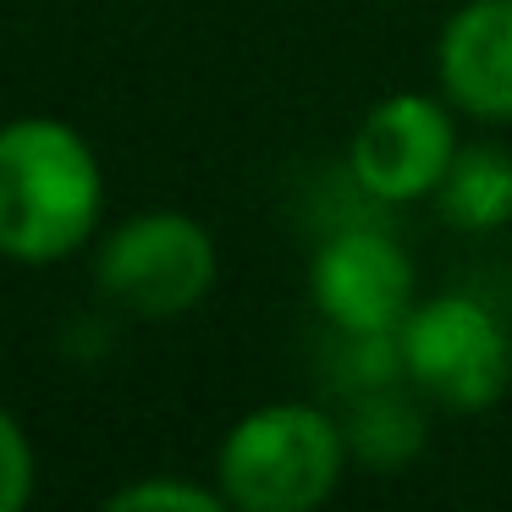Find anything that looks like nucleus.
Wrapping results in <instances>:
<instances>
[{"mask_svg":"<svg viewBox=\"0 0 512 512\" xmlns=\"http://www.w3.org/2000/svg\"><path fill=\"white\" fill-rule=\"evenodd\" d=\"M105 177L78 127L17 116L0 127V259L56 265L100 226Z\"/></svg>","mask_w":512,"mask_h":512,"instance_id":"f257e3e1","label":"nucleus"},{"mask_svg":"<svg viewBox=\"0 0 512 512\" xmlns=\"http://www.w3.org/2000/svg\"><path fill=\"white\" fill-rule=\"evenodd\" d=\"M347 435L309 402H270L226 430L215 479L243 512H309L347 468Z\"/></svg>","mask_w":512,"mask_h":512,"instance_id":"f03ea898","label":"nucleus"},{"mask_svg":"<svg viewBox=\"0 0 512 512\" xmlns=\"http://www.w3.org/2000/svg\"><path fill=\"white\" fill-rule=\"evenodd\" d=\"M397 364L413 386L457 413H479L507 391L512 336L501 320L468 292H441L408 309L397 325Z\"/></svg>","mask_w":512,"mask_h":512,"instance_id":"7ed1b4c3","label":"nucleus"},{"mask_svg":"<svg viewBox=\"0 0 512 512\" xmlns=\"http://www.w3.org/2000/svg\"><path fill=\"white\" fill-rule=\"evenodd\" d=\"M105 298L144 320H171L210 298L215 237L182 210H149L122 221L94 259Z\"/></svg>","mask_w":512,"mask_h":512,"instance_id":"20e7f679","label":"nucleus"},{"mask_svg":"<svg viewBox=\"0 0 512 512\" xmlns=\"http://www.w3.org/2000/svg\"><path fill=\"white\" fill-rule=\"evenodd\" d=\"M446 105L430 94H391L358 122L347 166L369 199L408 204L441 188L446 166L457 160V133Z\"/></svg>","mask_w":512,"mask_h":512,"instance_id":"39448f33","label":"nucleus"},{"mask_svg":"<svg viewBox=\"0 0 512 512\" xmlns=\"http://www.w3.org/2000/svg\"><path fill=\"white\" fill-rule=\"evenodd\" d=\"M309 292L314 309L353 342H375L391 336L413 309V265L386 232H336L331 243H320L309 265Z\"/></svg>","mask_w":512,"mask_h":512,"instance_id":"423d86ee","label":"nucleus"},{"mask_svg":"<svg viewBox=\"0 0 512 512\" xmlns=\"http://www.w3.org/2000/svg\"><path fill=\"white\" fill-rule=\"evenodd\" d=\"M435 72L457 111L512 122V0H468L446 17Z\"/></svg>","mask_w":512,"mask_h":512,"instance_id":"0eeeda50","label":"nucleus"},{"mask_svg":"<svg viewBox=\"0 0 512 512\" xmlns=\"http://www.w3.org/2000/svg\"><path fill=\"white\" fill-rule=\"evenodd\" d=\"M435 210L457 232H496L512 221V155L507 149H457L435 188Z\"/></svg>","mask_w":512,"mask_h":512,"instance_id":"6e6552de","label":"nucleus"},{"mask_svg":"<svg viewBox=\"0 0 512 512\" xmlns=\"http://www.w3.org/2000/svg\"><path fill=\"white\" fill-rule=\"evenodd\" d=\"M419 441H424L419 413L402 408L397 397L364 402V408H358V419H353V435H347V446H353L364 463H375V468H397L408 452H419Z\"/></svg>","mask_w":512,"mask_h":512,"instance_id":"1a4fd4ad","label":"nucleus"},{"mask_svg":"<svg viewBox=\"0 0 512 512\" xmlns=\"http://www.w3.org/2000/svg\"><path fill=\"white\" fill-rule=\"evenodd\" d=\"M111 507L116 512H160V507H171V512H221V507H232L226 501V490H204V485H193V479H138V485H127V490H116L111 496Z\"/></svg>","mask_w":512,"mask_h":512,"instance_id":"9d476101","label":"nucleus"},{"mask_svg":"<svg viewBox=\"0 0 512 512\" xmlns=\"http://www.w3.org/2000/svg\"><path fill=\"white\" fill-rule=\"evenodd\" d=\"M28 496H34V446L23 424L0 408V512H17Z\"/></svg>","mask_w":512,"mask_h":512,"instance_id":"9b49d317","label":"nucleus"}]
</instances>
